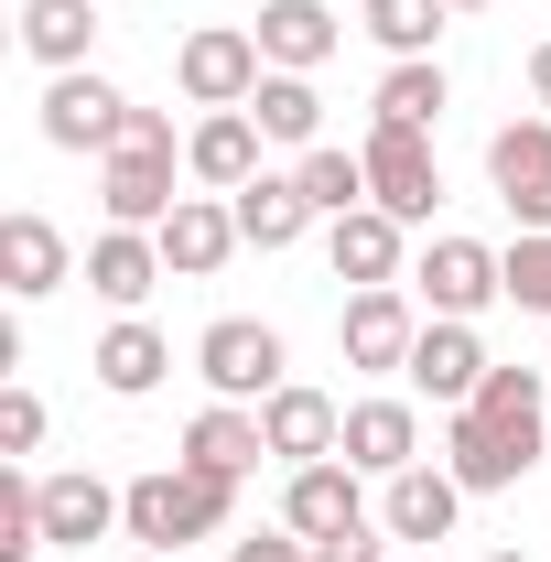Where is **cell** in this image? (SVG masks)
<instances>
[{
    "label": "cell",
    "mask_w": 551,
    "mask_h": 562,
    "mask_svg": "<svg viewBox=\"0 0 551 562\" xmlns=\"http://www.w3.org/2000/svg\"><path fill=\"white\" fill-rule=\"evenodd\" d=\"M173 173H184L173 120H162V109H131L120 151H98V206H109V227H162V216L184 206V195H173Z\"/></svg>",
    "instance_id": "cell-1"
},
{
    "label": "cell",
    "mask_w": 551,
    "mask_h": 562,
    "mask_svg": "<svg viewBox=\"0 0 551 562\" xmlns=\"http://www.w3.org/2000/svg\"><path fill=\"white\" fill-rule=\"evenodd\" d=\"M227 508H238V487L227 476H206V465H151V476H131V508H120V530H131L140 552H184V541H216L227 530Z\"/></svg>",
    "instance_id": "cell-2"
},
{
    "label": "cell",
    "mask_w": 551,
    "mask_h": 562,
    "mask_svg": "<svg viewBox=\"0 0 551 562\" xmlns=\"http://www.w3.org/2000/svg\"><path fill=\"white\" fill-rule=\"evenodd\" d=\"M260 76H271V55H260L249 22H195V33L173 44V87H184L195 109H249Z\"/></svg>",
    "instance_id": "cell-3"
},
{
    "label": "cell",
    "mask_w": 551,
    "mask_h": 562,
    "mask_svg": "<svg viewBox=\"0 0 551 562\" xmlns=\"http://www.w3.org/2000/svg\"><path fill=\"white\" fill-rule=\"evenodd\" d=\"M357 162H368V206H390L401 227H432V206H443V162H432V131H390V120H368Z\"/></svg>",
    "instance_id": "cell-4"
},
{
    "label": "cell",
    "mask_w": 551,
    "mask_h": 562,
    "mask_svg": "<svg viewBox=\"0 0 551 562\" xmlns=\"http://www.w3.org/2000/svg\"><path fill=\"white\" fill-rule=\"evenodd\" d=\"M421 292L412 281H390V292H346V314H336V347H346V368H368V379H401L412 368V347H421Z\"/></svg>",
    "instance_id": "cell-5"
},
{
    "label": "cell",
    "mask_w": 551,
    "mask_h": 562,
    "mask_svg": "<svg viewBox=\"0 0 551 562\" xmlns=\"http://www.w3.org/2000/svg\"><path fill=\"white\" fill-rule=\"evenodd\" d=\"M195 379H206L216 401H249V412H260L281 379H292V357H281L271 325H249V314H216L206 336H195Z\"/></svg>",
    "instance_id": "cell-6"
},
{
    "label": "cell",
    "mask_w": 551,
    "mask_h": 562,
    "mask_svg": "<svg viewBox=\"0 0 551 562\" xmlns=\"http://www.w3.org/2000/svg\"><path fill=\"white\" fill-rule=\"evenodd\" d=\"M412 292H421V314L476 325L486 303H508V271H497V249H486V238H454V227H443V238L412 260Z\"/></svg>",
    "instance_id": "cell-7"
},
{
    "label": "cell",
    "mask_w": 551,
    "mask_h": 562,
    "mask_svg": "<svg viewBox=\"0 0 551 562\" xmlns=\"http://www.w3.org/2000/svg\"><path fill=\"white\" fill-rule=\"evenodd\" d=\"M368 519H379V508H368V476H357L346 454L281 476V530H292V541H346V530H368Z\"/></svg>",
    "instance_id": "cell-8"
},
{
    "label": "cell",
    "mask_w": 551,
    "mask_h": 562,
    "mask_svg": "<svg viewBox=\"0 0 551 562\" xmlns=\"http://www.w3.org/2000/svg\"><path fill=\"white\" fill-rule=\"evenodd\" d=\"M541 443H551V432H497L486 412H443V465H454V487H465V497L519 487V476L541 465Z\"/></svg>",
    "instance_id": "cell-9"
},
{
    "label": "cell",
    "mask_w": 551,
    "mask_h": 562,
    "mask_svg": "<svg viewBox=\"0 0 551 562\" xmlns=\"http://www.w3.org/2000/svg\"><path fill=\"white\" fill-rule=\"evenodd\" d=\"M120 131H131V98L98 66L44 76V140H55V151H120Z\"/></svg>",
    "instance_id": "cell-10"
},
{
    "label": "cell",
    "mask_w": 551,
    "mask_h": 562,
    "mask_svg": "<svg viewBox=\"0 0 551 562\" xmlns=\"http://www.w3.org/2000/svg\"><path fill=\"white\" fill-rule=\"evenodd\" d=\"M325 260H336L346 292H390V281H412V227H401L390 206L325 216Z\"/></svg>",
    "instance_id": "cell-11"
},
{
    "label": "cell",
    "mask_w": 551,
    "mask_h": 562,
    "mask_svg": "<svg viewBox=\"0 0 551 562\" xmlns=\"http://www.w3.org/2000/svg\"><path fill=\"white\" fill-rule=\"evenodd\" d=\"M486 184H497V206L519 216V227H551V120H508V131H486Z\"/></svg>",
    "instance_id": "cell-12"
},
{
    "label": "cell",
    "mask_w": 551,
    "mask_h": 562,
    "mask_svg": "<svg viewBox=\"0 0 551 562\" xmlns=\"http://www.w3.org/2000/svg\"><path fill=\"white\" fill-rule=\"evenodd\" d=\"M346 465L368 476V487H390L401 465H421V401H401V390H379V401H346Z\"/></svg>",
    "instance_id": "cell-13"
},
{
    "label": "cell",
    "mask_w": 551,
    "mask_h": 562,
    "mask_svg": "<svg viewBox=\"0 0 551 562\" xmlns=\"http://www.w3.org/2000/svg\"><path fill=\"white\" fill-rule=\"evenodd\" d=\"M486 368H497V357L476 347V325H454V314H432L401 379H412V401H432V412H465V401L486 390Z\"/></svg>",
    "instance_id": "cell-14"
},
{
    "label": "cell",
    "mask_w": 551,
    "mask_h": 562,
    "mask_svg": "<svg viewBox=\"0 0 551 562\" xmlns=\"http://www.w3.org/2000/svg\"><path fill=\"white\" fill-rule=\"evenodd\" d=\"M260 432H271V465H325L346 443V401L314 390V379H281L271 401H260Z\"/></svg>",
    "instance_id": "cell-15"
},
{
    "label": "cell",
    "mask_w": 551,
    "mask_h": 562,
    "mask_svg": "<svg viewBox=\"0 0 551 562\" xmlns=\"http://www.w3.org/2000/svg\"><path fill=\"white\" fill-rule=\"evenodd\" d=\"M66 281H76L66 227L44 206H11L0 216V292H11V303H44V292H66Z\"/></svg>",
    "instance_id": "cell-16"
},
{
    "label": "cell",
    "mask_w": 551,
    "mask_h": 562,
    "mask_svg": "<svg viewBox=\"0 0 551 562\" xmlns=\"http://www.w3.org/2000/svg\"><path fill=\"white\" fill-rule=\"evenodd\" d=\"M260 151H271V140H260L249 109H206V120L184 131V173H195L206 195H238V184H260V173H271Z\"/></svg>",
    "instance_id": "cell-17"
},
{
    "label": "cell",
    "mask_w": 551,
    "mask_h": 562,
    "mask_svg": "<svg viewBox=\"0 0 551 562\" xmlns=\"http://www.w3.org/2000/svg\"><path fill=\"white\" fill-rule=\"evenodd\" d=\"M162 281L173 271H162V238H151V227H98V238H87V292H98L109 314H140Z\"/></svg>",
    "instance_id": "cell-18"
},
{
    "label": "cell",
    "mask_w": 551,
    "mask_h": 562,
    "mask_svg": "<svg viewBox=\"0 0 551 562\" xmlns=\"http://www.w3.org/2000/svg\"><path fill=\"white\" fill-rule=\"evenodd\" d=\"M151 238H162V271H173V281H216V271H227V249H249L227 195H184Z\"/></svg>",
    "instance_id": "cell-19"
},
{
    "label": "cell",
    "mask_w": 551,
    "mask_h": 562,
    "mask_svg": "<svg viewBox=\"0 0 551 562\" xmlns=\"http://www.w3.org/2000/svg\"><path fill=\"white\" fill-rule=\"evenodd\" d=\"M173 465H206V476L238 487V476H260V465H271V432H260L249 401H206V412L184 422V454H173Z\"/></svg>",
    "instance_id": "cell-20"
},
{
    "label": "cell",
    "mask_w": 551,
    "mask_h": 562,
    "mask_svg": "<svg viewBox=\"0 0 551 562\" xmlns=\"http://www.w3.org/2000/svg\"><path fill=\"white\" fill-rule=\"evenodd\" d=\"M454 519H465L454 465H401V476L379 487V530H390V541H454Z\"/></svg>",
    "instance_id": "cell-21"
},
{
    "label": "cell",
    "mask_w": 551,
    "mask_h": 562,
    "mask_svg": "<svg viewBox=\"0 0 551 562\" xmlns=\"http://www.w3.org/2000/svg\"><path fill=\"white\" fill-rule=\"evenodd\" d=\"M249 33H260V55H271L281 76H314V66L346 44V22L325 11V0H260V22H249Z\"/></svg>",
    "instance_id": "cell-22"
},
{
    "label": "cell",
    "mask_w": 551,
    "mask_h": 562,
    "mask_svg": "<svg viewBox=\"0 0 551 562\" xmlns=\"http://www.w3.org/2000/svg\"><path fill=\"white\" fill-rule=\"evenodd\" d=\"M87 368H98V390H109V401H151V390H162V368H173V347H162V325L120 314V325L87 347Z\"/></svg>",
    "instance_id": "cell-23"
},
{
    "label": "cell",
    "mask_w": 551,
    "mask_h": 562,
    "mask_svg": "<svg viewBox=\"0 0 551 562\" xmlns=\"http://www.w3.org/2000/svg\"><path fill=\"white\" fill-rule=\"evenodd\" d=\"M11 22H22V55H33L44 76H76L87 55H98V0H22Z\"/></svg>",
    "instance_id": "cell-24"
},
{
    "label": "cell",
    "mask_w": 551,
    "mask_h": 562,
    "mask_svg": "<svg viewBox=\"0 0 551 562\" xmlns=\"http://www.w3.org/2000/svg\"><path fill=\"white\" fill-rule=\"evenodd\" d=\"M227 206H238V238H249V249H292L303 227H325L314 195H303V173H260V184H238Z\"/></svg>",
    "instance_id": "cell-25"
},
{
    "label": "cell",
    "mask_w": 551,
    "mask_h": 562,
    "mask_svg": "<svg viewBox=\"0 0 551 562\" xmlns=\"http://www.w3.org/2000/svg\"><path fill=\"white\" fill-rule=\"evenodd\" d=\"M120 508H131V487H109V476H44V541H109L120 530Z\"/></svg>",
    "instance_id": "cell-26"
},
{
    "label": "cell",
    "mask_w": 551,
    "mask_h": 562,
    "mask_svg": "<svg viewBox=\"0 0 551 562\" xmlns=\"http://www.w3.org/2000/svg\"><path fill=\"white\" fill-rule=\"evenodd\" d=\"M443 98H454L443 55H412V66H390V76H379L368 120H390V131H443Z\"/></svg>",
    "instance_id": "cell-27"
},
{
    "label": "cell",
    "mask_w": 551,
    "mask_h": 562,
    "mask_svg": "<svg viewBox=\"0 0 551 562\" xmlns=\"http://www.w3.org/2000/svg\"><path fill=\"white\" fill-rule=\"evenodd\" d=\"M249 120H260V140H281V151H314L325 140V98H314V76H260V98H249Z\"/></svg>",
    "instance_id": "cell-28"
},
{
    "label": "cell",
    "mask_w": 551,
    "mask_h": 562,
    "mask_svg": "<svg viewBox=\"0 0 551 562\" xmlns=\"http://www.w3.org/2000/svg\"><path fill=\"white\" fill-rule=\"evenodd\" d=\"M465 412H486L497 432H551V368H486V390Z\"/></svg>",
    "instance_id": "cell-29"
},
{
    "label": "cell",
    "mask_w": 551,
    "mask_h": 562,
    "mask_svg": "<svg viewBox=\"0 0 551 562\" xmlns=\"http://www.w3.org/2000/svg\"><path fill=\"white\" fill-rule=\"evenodd\" d=\"M292 173H303V195H314V216H357V206H368V162H357L346 140H314V151H303Z\"/></svg>",
    "instance_id": "cell-30"
},
{
    "label": "cell",
    "mask_w": 551,
    "mask_h": 562,
    "mask_svg": "<svg viewBox=\"0 0 551 562\" xmlns=\"http://www.w3.org/2000/svg\"><path fill=\"white\" fill-rule=\"evenodd\" d=\"M357 22L379 33V55H390V66H412V55H432V33H443L454 11H443V0H368Z\"/></svg>",
    "instance_id": "cell-31"
},
{
    "label": "cell",
    "mask_w": 551,
    "mask_h": 562,
    "mask_svg": "<svg viewBox=\"0 0 551 562\" xmlns=\"http://www.w3.org/2000/svg\"><path fill=\"white\" fill-rule=\"evenodd\" d=\"M44 552V476L0 465V562H33Z\"/></svg>",
    "instance_id": "cell-32"
},
{
    "label": "cell",
    "mask_w": 551,
    "mask_h": 562,
    "mask_svg": "<svg viewBox=\"0 0 551 562\" xmlns=\"http://www.w3.org/2000/svg\"><path fill=\"white\" fill-rule=\"evenodd\" d=\"M497 271H508V303H519V314H551V227H519V238L497 249Z\"/></svg>",
    "instance_id": "cell-33"
},
{
    "label": "cell",
    "mask_w": 551,
    "mask_h": 562,
    "mask_svg": "<svg viewBox=\"0 0 551 562\" xmlns=\"http://www.w3.org/2000/svg\"><path fill=\"white\" fill-rule=\"evenodd\" d=\"M33 443H44V401L22 379H0V454H33Z\"/></svg>",
    "instance_id": "cell-34"
},
{
    "label": "cell",
    "mask_w": 551,
    "mask_h": 562,
    "mask_svg": "<svg viewBox=\"0 0 551 562\" xmlns=\"http://www.w3.org/2000/svg\"><path fill=\"white\" fill-rule=\"evenodd\" d=\"M227 562H314V541H292V530H249V541H227Z\"/></svg>",
    "instance_id": "cell-35"
},
{
    "label": "cell",
    "mask_w": 551,
    "mask_h": 562,
    "mask_svg": "<svg viewBox=\"0 0 551 562\" xmlns=\"http://www.w3.org/2000/svg\"><path fill=\"white\" fill-rule=\"evenodd\" d=\"M314 562H390V530L368 519V530H346V541H314Z\"/></svg>",
    "instance_id": "cell-36"
},
{
    "label": "cell",
    "mask_w": 551,
    "mask_h": 562,
    "mask_svg": "<svg viewBox=\"0 0 551 562\" xmlns=\"http://www.w3.org/2000/svg\"><path fill=\"white\" fill-rule=\"evenodd\" d=\"M530 109L551 120V44H530Z\"/></svg>",
    "instance_id": "cell-37"
},
{
    "label": "cell",
    "mask_w": 551,
    "mask_h": 562,
    "mask_svg": "<svg viewBox=\"0 0 551 562\" xmlns=\"http://www.w3.org/2000/svg\"><path fill=\"white\" fill-rule=\"evenodd\" d=\"M443 11H497V0H443Z\"/></svg>",
    "instance_id": "cell-38"
},
{
    "label": "cell",
    "mask_w": 551,
    "mask_h": 562,
    "mask_svg": "<svg viewBox=\"0 0 551 562\" xmlns=\"http://www.w3.org/2000/svg\"><path fill=\"white\" fill-rule=\"evenodd\" d=\"M476 562H530V552H476Z\"/></svg>",
    "instance_id": "cell-39"
},
{
    "label": "cell",
    "mask_w": 551,
    "mask_h": 562,
    "mask_svg": "<svg viewBox=\"0 0 551 562\" xmlns=\"http://www.w3.org/2000/svg\"><path fill=\"white\" fill-rule=\"evenodd\" d=\"M541 368H551V357H541Z\"/></svg>",
    "instance_id": "cell-40"
},
{
    "label": "cell",
    "mask_w": 551,
    "mask_h": 562,
    "mask_svg": "<svg viewBox=\"0 0 551 562\" xmlns=\"http://www.w3.org/2000/svg\"><path fill=\"white\" fill-rule=\"evenodd\" d=\"M173 562H184V552H173Z\"/></svg>",
    "instance_id": "cell-41"
}]
</instances>
